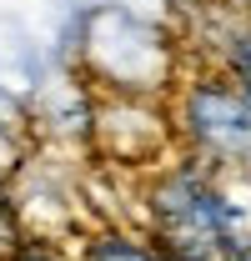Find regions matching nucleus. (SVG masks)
I'll return each mask as SVG.
<instances>
[{"label": "nucleus", "instance_id": "nucleus-2", "mask_svg": "<svg viewBox=\"0 0 251 261\" xmlns=\"http://www.w3.org/2000/svg\"><path fill=\"white\" fill-rule=\"evenodd\" d=\"M76 261H181L161 246L151 231L136 226H95L81 246H76Z\"/></svg>", "mask_w": 251, "mask_h": 261}, {"label": "nucleus", "instance_id": "nucleus-1", "mask_svg": "<svg viewBox=\"0 0 251 261\" xmlns=\"http://www.w3.org/2000/svg\"><path fill=\"white\" fill-rule=\"evenodd\" d=\"M166 116L176 156L216 176H251V91L231 81L216 61H201L176 75Z\"/></svg>", "mask_w": 251, "mask_h": 261}, {"label": "nucleus", "instance_id": "nucleus-3", "mask_svg": "<svg viewBox=\"0 0 251 261\" xmlns=\"http://www.w3.org/2000/svg\"><path fill=\"white\" fill-rule=\"evenodd\" d=\"M0 261H76L65 246L56 241H45V236H31V241H15V246H5V256Z\"/></svg>", "mask_w": 251, "mask_h": 261}]
</instances>
